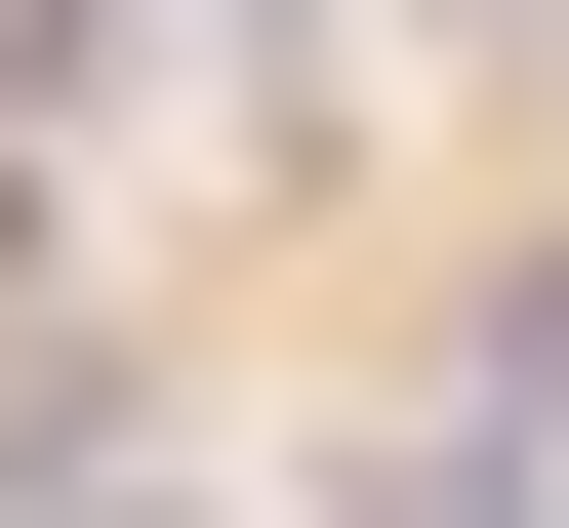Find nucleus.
Masks as SVG:
<instances>
[{"mask_svg": "<svg viewBox=\"0 0 569 528\" xmlns=\"http://www.w3.org/2000/svg\"><path fill=\"white\" fill-rule=\"evenodd\" d=\"M0 285H41V163H0Z\"/></svg>", "mask_w": 569, "mask_h": 528, "instance_id": "f03ea898", "label": "nucleus"}, {"mask_svg": "<svg viewBox=\"0 0 569 528\" xmlns=\"http://www.w3.org/2000/svg\"><path fill=\"white\" fill-rule=\"evenodd\" d=\"M41 82H82V0H0V122H41Z\"/></svg>", "mask_w": 569, "mask_h": 528, "instance_id": "f257e3e1", "label": "nucleus"}, {"mask_svg": "<svg viewBox=\"0 0 569 528\" xmlns=\"http://www.w3.org/2000/svg\"><path fill=\"white\" fill-rule=\"evenodd\" d=\"M448 41H569V0H448Z\"/></svg>", "mask_w": 569, "mask_h": 528, "instance_id": "7ed1b4c3", "label": "nucleus"}]
</instances>
